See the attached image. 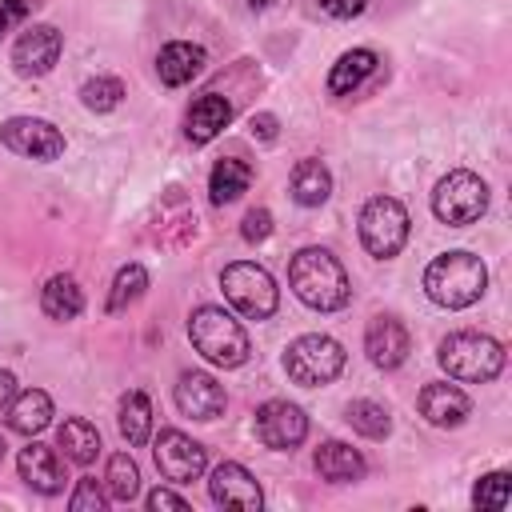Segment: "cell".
Here are the masks:
<instances>
[{"label": "cell", "instance_id": "ba28073f", "mask_svg": "<svg viewBox=\"0 0 512 512\" xmlns=\"http://www.w3.org/2000/svg\"><path fill=\"white\" fill-rule=\"evenodd\" d=\"M360 244L376 260H392L408 244V212L396 196H372L360 208Z\"/></svg>", "mask_w": 512, "mask_h": 512}, {"label": "cell", "instance_id": "30bf717a", "mask_svg": "<svg viewBox=\"0 0 512 512\" xmlns=\"http://www.w3.org/2000/svg\"><path fill=\"white\" fill-rule=\"evenodd\" d=\"M152 456H156L160 476L172 480V484H188V480H196V476L204 472V464H208L204 444H196V440L184 436L180 428H164V432L156 436V444H152Z\"/></svg>", "mask_w": 512, "mask_h": 512}, {"label": "cell", "instance_id": "f546056e", "mask_svg": "<svg viewBox=\"0 0 512 512\" xmlns=\"http://www.w3.org/2000/svg\"><path fill=\"white\" fill-rule=\"evenodd\" d=\"M104 480H108V496L120 500V504H128L140 492V468H136V460L128 452H116L108 460V476Z\"/></svg>", "mask_w": 512, "mask_h": 512}, {"label": "cell", "instance_id": "603a6c76", "mask_svg": "<svg viewBox=\"0 0 512 512\" xmlns=\"http://www.w3.org/2000/svg\"><path fill=\"white\" fill-rule=\"evenodd\" d=\"M40 308L48 320H76L84 312V292L72 276H52L44 288H40Z\"/></svg>", "mask_w": 512, "mask_h": 512}, {"label": "cell", "instance_id": "9c48e42d", "mask_svg": "<svg viewBox=\"0 0 512 512\" xmlns=\"http://www.w3.org/2000/svg\"><path fill=\"white\" fill-rule=\"evenodd\" d=\"M0 140L8 152L16 156H32V160H56L64 156V136L52 120L40 116H12L0 124Z\"/></svg>", "mask_w": 512, "mask_h": 512}, {"label": "cell", "instance_id": "e575fe53", "mask_svg": "<svg viewBox=\"0 0 512 512\" xmlns=\"http://www.w3.org/2000/svg\"><path fill=\"white\" fill-rule=\"evenodd\" d=\"M28 8H32V0H0V36L12 32L28 16Z\"/></svg>", "mask_w": 512, "mask_h": 512}, {"label": "cell", "instance_id": "836d02e7", "mask_svg": "<svg viewBox=\"0 0 512 512\" xmlns=\"http://www.w3.org/2000/svg\"><path fill=\"white\" fill-rule=\"evenodd\" d=\"M268 232H272V212H268V208H252V212L244 216L240 236H244L248 244H260V240H268Z\"/></svg>", "mask_w": 512, "mask_h": 512}, {"label": "cell", "instance_id": "4fadbf2b", "mask_svg": "<svg viewBox=\"0 0 512 512\" xmlns=\"http://www.w3.org/2000/svg\"><path fill=\"white\" fill-rule=\"evenodd\" d=\"M60 48H64V40H60V32L52 24H32L12 44V68L20 76H48L56 68V60H60Z\"/></svg>", "mask_w": 512, "mask_h": 512}, {"label": "cell", "instance_id": "4316f807", "mask_svg": "<svg viewBox=\"0 0 512 512\" xmlns=\"http://www.w3.org/2000/svg\"><path fill=\"white\" fill-rule=\"evenodd\" d=\"M60 448H64V456L72 460V464H92L96 456H100V432H96V424H88V420H80V416H72V420H64L60 424Z\"/></svg>", "mask_w": 512, "mask_h": 512}, {"label": "cell", "instance_id": "e0dca14e", "mask_svg": "<svg viewBox=\"0 0 512 512\" xmlns=\"http://www.w3.org/2000/svg\"><path fill=\"white\" fill-rule=\"evenodd\" d=\"M204 64H208V52H204L200 44L172 40V44H164L160 56H156V76H160V84L180 88V84H188L192 76H200Z\"/></svg>", "mask_w": 512, "mask_h": 512}, {"label": "cell", "instance_id": "44dd1931", "mask_svg": "<svg viewBox=\"0 0 512 512\" xmlns=\"http://www.w3.org/2000/svg\"><path fill=\"white\" fill-rule=\"evenodd\" d=\"M52 424V396L40 392V388H28L20 396H12L8 404V428L20 432V436H36Z\"/></svg>", "mask_w": 512, "mask_h": 512}, {"label": "cell", "instance_id": "ffe728a7", "mask_svg": "<svg viewBox=\"0 0 512 512\" xmlns=\"http://www.w3.org/2000/svg\"><path fill=\"white\" fill-rule=\"evenodd\" d=\"M16 468H20V480H24L28 488L44 492V496L60 492V484H64V480H60V460H56V452L44 448V444H28V448H20Z\"/></svg>", "mask_w": 512, "mask_h": 512}, {"label": "cell", "instance_id": "2e32d148", "mask_svg": "<svg viewBox=\"0 0 512 512\" xmlns=\"http://www.w3.org/2000/svg\"><path fill=\"white\" fill-rule=\"evenodd\" d=\"M416 404H420V416H424L428 424H436V428H456V424H464L468 412H472V400H468L456 384H428Z\"/></svg>", "mask_w": 512, "mask_h": 512}, {"label": "cell", "instance_id": "d6986e66", "mask_svg": "<svg viewBox=\"0 0 512 512\" xmlns=\"http://www.w3.org/2000/svg\"><path fill=\"white\" fill-rule=\"evenodd\" d=\"M228 120H232V104L224 96H216V92H204L188 108V128L184 132H188L192 144H208V140H216L228 128Z\"/></svg>", "mask_w": 512, "mask_h": 512}, {"label": "cell", "instance_id": "f1b7e54d", "mask_svg": "<svg viewBox=\"0 0 512 512\" xmlns=\"http://www.w3.org/2000/svg\"><path fill=\"white\" fill-rule=\"evenodd\" d=\"M148 288V272L144 264H124L116 276H112V292H108V312H124L128 304H136Z\"/></svg>", "mask_w": 512, "mask_h": 512}, {"label": "cell", "instance_id": "5b68a950", "mask_svg": "<svg viewBox=\"0 0 512 512\" xmlns=\"http://www.w3.org/2000/svg\"><path fill=\"white\" fill-rule=\"evenodd\" d=\"M340 368H344V348H340V340H332L324 332L296 336L284 352V372L300 388H324L340 376Z\"/></svg>", "mask_w": 512, "mask_h": 512}, {"label": "cell", "instance_id": "d590c367", "mask_svg": "<svg viewBox=\"0 0 512 512\" xmlns=\"http://www.w3.org/2000/svg\"><path fill=\"white\" fill-rule=\"evenodd\" d=\"M148 508H152V512H164V508H172V512H188V500L176 496L172 488H152V492H148Z\"/></svg>", "mask_w": 512, "mask_h": 512}, {"label": "cell", "instance_id": "4dcf8cb0", "mask_svg": "<svg viewBox=\"0 0 512 512\" xmlns=\"http://www.w3.org/2000/svg\"><path fill=\"white\" fill-rule=\"evenodd\" d=\"M80 100H84L88 112H112L124 100V84L116 76H92V80H84Z\"/></svg>", "mask_w": 512, "mask_h": 512}, {"label": "cell", "instance_id": "52a82bcc", "mask_svg": "<svg viewBox=\"0 0 512 512\" xmlns=\"http://www.w3.org/2000/svg\"><path fill=\"white\" fill-rule=\"evenodd\" d=\"M220 288L228 296V304L248 316V320H268L280 304V288L276 280L268 276V268L252 264V260H236V264H224L220 272Z\"/></svg>", "mask_w": 512, "mask_h": 512}, {"label": "cell", "instance_id": "d4e9b609", "mask_svg": "<svg viewBox=\"0 0 512 512\" xmlns=\"http://www.w3.org/2000/svg\"><path fill=\"white\" fill-rule=\"evenodd\" d=\"M248 184H252V168L244 160L228 156V160H216V168L208 176V196H212V204H232L248 192Z\"/></svg>", "mask_w": 512, "mask_h": 512}, {"label": "cell", "instance_id": "f35d334b", "mask_svg": "<svg viewBox=\"0 0 512 512\" xmlns=\"http://www.w3.org/2000/svg\"><path fill=\"white\" fill-rule=\"evenodd\" d=\"M16 396V376L12 372H0V408H8Z\"/></svg>", "mask_w": 512, "mask_h": 512}, {"label": "cell", "instance_id": "d6a6232c", "mask_svg": "<svg viewBox=\"0 0 512 512\" xmlns=\"http://www.w3.org/2000/svg\"><path fill=\"white\" fill-rule=\"evenodd\" d=\"M104 500H108V496L100 492V484H96V480H80V484H76V492L68 496V508H72V512H100V508H104Z\"/></svg>", "mask_w": 512, "mask_h": 512}, {"label": "cell", "instance_id": "8992f818", "mask_svg": "<svg viewBox=\"0 0 512 512\" xmlns=\"http://www.w3.org/2000/svg\"><path fill=\"white\" fill-rule=\"evenodd\" d=\"M484 212H488V184L468 168L440 176V184L432 188V216L448 228L476 224Z\"/></svg>", "mask_w": 512, "mask_h": 512}, {"label": "cell", "instance_id": "8fae6325", "mask_svg": "<svg viewBox=\"0 0 512 512\" xmlns=\"http://www.w3.org/2000/svg\"><path fill=\"white\" fill-rule=\"evenodd\" d=\"M256 436L264 448H276V452H292L304 436H308V416L300 404H288V400H264L256 408Z\"/></svg>", "mask_w": 512, "mask_h": 512}, {"label": "cell", "instance_id": "8d00e7d4", "mask_svg": "<svg viewBox=\"0 0 512 512\" xmlns=\"http://www.w3.org/2000/svg\"><path fill=\"white\" fill-rule=\"evenodd\" d=\"M364 4H368V0H320V8H324L328 16H336V20H352V16H360Z\"/></svg>", "mask_w": 512, "mask_h": 512}, {"label": "cell", "instance_id": "ab89813d", "mask_svg": "<svg viewBox=\"0 0 512 512\" xmlns=\"http://www.w3.org/2000/svg\"><path fill=\"white\" fill-rule=\"evenodd\" d=\"M268 4H272V0H248V8H252V12H264Z\"/></svg>", "mask_w": 512, "mask_h": 512}, {"label": "cell", "instance_id": "7c38bea8", "mask_svg": "<svg viewBox=\"0 0 512 512\" xmlns=\"http://www.w3.org/2000/svg\"><path fill=\"white\" fill-rule=\"evenodd\" d=\"M208 496H212V504H220V508H240V512H256V508L264 504V492H260L256 476H252L244 464H236V460H224V464L212 468V476H208Z\"/></svg>", "mask_w": 512, "mask_h": 512}, {"label": "cell", "instance_id": "cb8c5ba5", "mask_svg": "<svg viewBox=\"0 0 512 512\" xmlns=\"http://www.w3.org/2000/svg\"><path fill=\"white\" fill-rule=\"evenodd\" d=\"M332 196V172L320 160H300L292 168V200L304 208H320Z\"/></svg>", "mask_w": 512, "mask_h": 512}, {"label": "cell", "instance_id": "ac0fdd59", "mask_svg": "<svg viewBox=\"0 0 512 512\" xmlns=\"http://www.w3.org/2000/svg\"><path fill=\"white\" fill-rule=\"evenodd\" d=\"M312 464H316L320 480H328V484H352V480L364 476V456L344 440H324L316 448Z\"/></svg>", "mask_w": 512, "mask_h": 512}, {"label": "cell", "instance_id": "484cf974", "mask_svg": "<svg viewBox=\"0 0 512 512\" xmlns=\"http://www.w3.org/2000/svg\"><path fill=\"white\" fill-rule=\"evenodd\" d=\"M116 424H120V436H124L132 448L148 444V436H152V404H148V396H144V392H124V396H120Z\"/></svg>", "mask_w": 512, "mask_h": 512}, {"label": "cell", "instance_id": "7402d4cb", "mask_svg": "<svg viewBox=\"0 0 512 512\" xmlns=\"http://www.w3.org/2000/svg\"><path fill=\"white\" fill-rule=\"evenodd\" d=\"M372 72H376V52H372V48H352V52H344V56L332 64V72H328V92H332V96H348V92H356Z\"/></svg>", "mask_w": 512, "mask_h": 512}, {"label": "cell", "instance_id": "7a4b0ae2", "mask_svg": "<svg viewBox=\"0 0 512 512\" xmlns=\"http://www.w3.org/2000/svg\"><path fill=\"white\" fill-rule=\"evenodd\" d=\"M484 288H488V268H484V260L476 252H464V248L440 252L424 268V292L440 308H452V312L468 308V304H476L484 296Z\"/></svg>", "mask_w": 512, "mask_h": 512}, {"label": "cell", "instance_id": "3957f363", "mask_svg": "<svg viewBox=\"0 0 512 512\" xmlns=\"http://www.w3.org/2000/svg\"><path fill=\"white\" fill-rule=\"evenodd\" d=\"M188 340H192V348H196L208 364H216V368H240V364L248 360V352H252L244 324H240L232 312L216 308V304H204V308L192 312V320H188Z\"/></svg>", "mask_w": 512, "mask_h": 512}, {"label": "cell", "instance_id": "9a60e30c", "mask_svg": "<svg viewBox=\"0 0 512 512\" xmlns=\"http://www.w3.org/2000/svg\"><path fill=\"white\" fill-rule=\"evenodd\" d=\"M172 396H176V408L184 416H192V420H216L224 412V404H228L224 388L208 372H184L176 380V392Z\"/></svg>", "mask_w": 512, "mask_h": 512}, {"label": "cell", "instance_id": "1f68e13d", "mask_svg": "<svg viewBox=\"0 0 512 512\" xmlns=\"http://www.w3.org/2000/svg\"><path fill=\"white\" fill-rule=\"evenodd\" d=\"M472 504L476 508H492V512H504L512 504V476L508 472H488L476 480L472 488Z\"/></svg>", "mask_w": 512, "mask_h": 512}, {"label": "cell", "instance_id": "74e56055", "mask_svg": "<svg viewBox=\"0 0 512 512\" xmlns=\"http://www.w3.org/2000/svg\"><path fill=\"white\" fill-rule=\"evenodd\" d=\"M252 136H260V140H276V116H272V112L252 116Z\"/></svg>", "mask_w": 512, "mask_h": 512}, {"label": "cell", "instance_id": "6da1fadb", "mask_svg": "<svg viewBox=\"0 0 512 512\" xmlns=\"http://www.w3.org/2000/svg\"><path fill=\"white\" fill-rule=\"evenodd\" d=\"M288 284L300 304L312 312H340L352 300V284L344 264L328 248H300L288 264Z\"/></svg>", "mask_w": 512, "mask_h": 512}, {"label": "cell", "instance_id": "5bb4252c", "mask_svg": "<svg viewBox=\"0 0 512 512\" xmlns=\"http://www.w3.org/2000/svg\"><path fill=\"white\" fill-rule=\"evenodd\" d=\"M408 348H412L408 328L396 316H372V324L364 332V352H368V360L376 368H384V372L400 368L408 360Z\"/></svg>", "mask_w": 512, "mask_h": 512}, {"label": "cell", "instance_id": "60d3db41", "mask_svg": "<svg viewBox=\"0 0 512 512\" xmlns=\"http://www.w3.org/2000/svg\"><path fill=\"white\" fill-rule=\"evenodd\" d=\"M0 456H4V436H0Z\"/></svg>", "mask_w": 512, "mask_h": 512}, {"label": "cell", "instance_id": "83f0119b", "mask_svg": "<svg viewBox=\"0 0 512 512\" xmlns=\"http://www.w3.org/2000/svg\"><path fill=\"white\" fill-rule=\"evenodd\" d=\"M344 420H348L360 436H368V440H384V436L392 432V416H388V408L376 404V400H352L348 412H344Z\"/></svg>", "mask_w": 512, "mask_h": 512}, {"label": "cell", "instance_id": "277c9868", "mask_svg": "<svg viewBox=\"0 0 512 512\" xmlns=\"http://www.w3.org/2000/svg\"><path fill=\"white\" fill-rule=\"evenodd\" d=\"M440 368L452 376V380H464V384H488L500 376L504 368V348L500 340L484 336V332H452L440 340V352H436Z\"/></svg>", "mask_w": 512, "mask_h": 512}]
</instances>
